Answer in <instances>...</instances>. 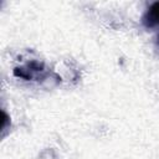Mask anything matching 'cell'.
Returning <instances> with one entry per match:
<instances>
[{"label":"cell","instance_id":"6da1fadb","mask_svg":"<svg viewBox=\"0 0 159 159\" xmlns=\"http://www.w3.org/2000/svg\"><path fill=\"white\" fill-rule=\"evenodd\" d=\"M142 24L147 29L159 27V1L153 2L142 17Z\"/></svg>","mask_w":159,"mask_h":159}]
</instances>
